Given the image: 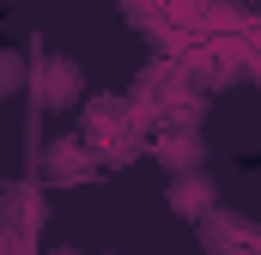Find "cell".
Returning <instances> with one entry per match:
<instances>
[{
  "label": "cell",
  "instance_id": "obj_2",
  "mask_svg": "<svg viewBox=\"0 0 261 255\" xmlns=\"http://www.w3.org/2000/svg\"><path fill=\"white\" fill-rule=\"evenodd\" d=\"M170 213L176 219H213V207H219V194H213V183L200 176V170H182V176H170Z\"/></svg>",
  "mask_w": 261,
  "mask_h": 255
},
{
  "label": "cell",
  "instance_id": "obj_1",
  "mask_svg": "<svg viewBox=\"0 0 261 255\" xmlns=\"http://www.w3.org/2000/svg\"><path fill=\"white\" fill-rule=\"evenodd\" d=\"M79 97V61L73 55H49L43 61V79H37V104L43 110H67Z\"/></svg>",
  "mask_w": 261,
  "mask_h": 255
},
{
  "label": "cell",
  "instance_id": "obj_3",
  "mask_svg": "<svg viewBox=\"0 0 261 255\" xmlns=\"http://www.w3.org/2000/svg\"><path fill=\"white\" fill-rule=\"evenodd\" d=\"M49 170H55L49 183H85V176L97 170V158H91L79 140H55V152H49Z\"/></svg>",
  "mask_w": 261,
  "mask_h": 255
},
{
  "label": "cell",
  "instance_id": "obj_5",
  "mask_svg": "<svg viewBox=\"0 0 261 255\" xmlns=\"http://www.w3.org/2000/svg\"><path fill=\"white\" fill-rule=\"evenodd\" d=\"M24 91V49H6L0 55V97H18Z\"/></svg>",
  "mask_w": 261,
  "mask_h": 255
},
{
  "label": "cell",
  "instance_id": "obj_4",
  "mask_svg": "<svg viewBox=\"0 0 261 255\" xmlns=\"http://www.w3.org/2000/svg\"><path fill=\"white\" fill-rule=\"evenodd\" d=\"M158 164H164L170 176L195 170V164H200V140H195V128H176V134H164V140H158Z\"/></svg>",
  "mask_w": 261,
  "mask_h": 255
}]
</instances>
